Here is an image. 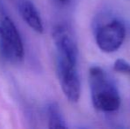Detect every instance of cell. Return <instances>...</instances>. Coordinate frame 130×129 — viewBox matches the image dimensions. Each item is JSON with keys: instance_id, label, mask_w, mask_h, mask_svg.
Returning <instances> with one entry per match:
<instances>
[{"instance_id": "obj_4", "label": "cell", "mask_w": 130, "mask_h": 129, "mask_svg": "<svg viewBox=\"0 0 130 129\" xmlns=\"http://www.w3.org/2000/svg\"><path fill=\"white\" fill-rule=\"evenodd\" d=\"M126 36V28L119 20H112L98 29L96 43L104 52L111 53L118 50L122 45Z\"/></svg>"}, {"instance_id": "obj_1", "label": "cell", "mask_w": 130, "mask_h": 129, "mask_svg": "<svg viewBox=\"0 0 130 129\" xmlns=\"http://www.w3.org/2000/svg\"><path fill=\"white\" fill-rule=\"evenodd\" d=\"M89 83L91 101L96 110L109 113L119 110L121 103L119 90L103 68L98 65L89 68Z\"/></svg>"}, {"instance_id": "obj_6", "label": "cell", "mask_w": 130, "mask_h": 129, "mask_svg": "<svg viewBox=\"0 0 130 129\" xmlns=\"http://www.w3.org/2000/svg\"><path fill=\"white\" fill-rule=\"evenodd\" d=\"M49 128H67L65 119L57 103H51L47 106Z\"/></svg>"}, {"instance_id": "obj_3", "label": "cell", "mask_w": 130, "mask_h": 129, "mask_svg": "<svg viewBox=\"0 0 130 129\" xmlns=\"http://www.w3.org/2000/svg\"><path fill=\"white\" fill-rule=\"evenodd\" d=\"M78 59L57 55V73L60 87L71 103H77L80 96V81L77 69Z\"/></svg>"}, {"instance_id": "obj_7", "label": "cell", "mask_w": 130, "mask_h": 129, "mask_svg": "<svg viewBox=\"0 0 130 129\" xmlns=\"http://www.w3.org/2000/svg\"><path fill=\"white\" fill-rule=\"evenodd\" d=\"M113 70L115 72L130 76V64L122 59H119L115 61L113 65Z\"/></svg>"}, {"instance_id": "obj_2", "label": "cell", "mask_w": 130, "mask_h": 129, "mask_svg": "<svg viewBox=\"0 0 130 129\" xmlns=\"http://www.w3.org/2000/svg\"><path fill=\"white\" fill-rule=\"evenodd\" d=\"M0 54L12 64L21 62L25 56L21 34L12 19L3 11H0Z\"/></svg>"}, {"instance_id": "obj_8", "label": "cell", "mask_w": 130, "mask_h": 129, "mask_svg": "<svg viewBox=\"0 0 130 129\" xmlns=\"http://www.w3.org/2000/svg\"><path fill=\"white\" fill-rule=\"evenodd\" d=\"M58 1L62 5H67V4H68L70 2V0H58Z\"/></svg>"}, {"instance_id": "obj_5", "label": "cell", "mask_w": 130, "mask_h": 129, "mask_svg": "<svg viewBox=\"0 0 130 129\" xmlns=\"http://www.w3.org/2000/svg\"><path fill=\"white\" fill-rule=\"evenodd\" d=\"M19 11L21 18L29 28L39 34L43 32L41 15L31 0H19Z\"/></svg>"}]
</instances>
